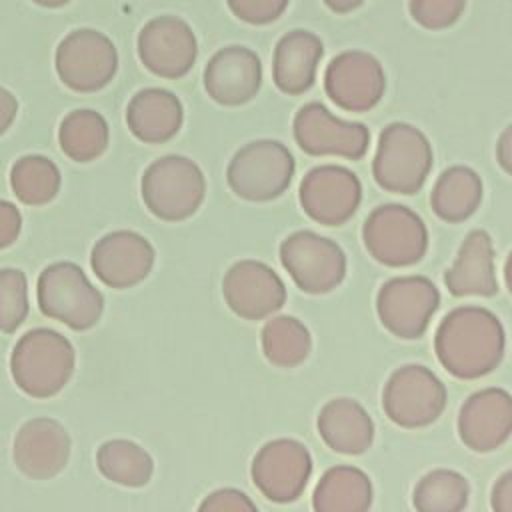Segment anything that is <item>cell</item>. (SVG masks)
<instances>
[{
  "label": "cell",
  "instance_id": "obj_42",
  "mask_svg": "<svg viewBox=\"0 0 512 512\" xmlns=\"http://www.w3.org/2000/svg\"><path fill=\"white\" fill-rule=\"evenodd\" d=\"M32 2L42 6V8H62V6H66L72 0H32Z\"/></svg>",
  "mask_w": 512,
  "mask_h": 512
},
{
  "label": "cell",
  "instance_id": "obj_11",
  "mask_svg": "<svg viewBox=\"0 0 512 512\" xmlns=\"http://www.w3.org/2000/svg\"><path fill=\"white\" fill-rule=\"evenodd\" d=\"M250 474L264 498L286 504L304 492L312 474V456L302 442L276 438L254 454Z\"/></svg>",
  "mask_w": 512,
  "mask_h": 512
},
{
  "label": "cell",
  "instance_id": "obj_43",
  "mask_svg": "<svg viewBox=\"0 0 512 512\" xmlns=\"http://www.w3.org/2000/svg\"><path fill=\"white\" fill-rule=\"evenodd\" d=\"M504 280H506V286H508V290L512 294V252H510V256L506 260V266H504Z\"/></svg>",
  "mask_w": 512,
  "mask_h": 512
},
{
  "label": "cell",
  "instance_id": "obj_27",
  "mask_svg": "<svg viewBox=\"0 0 512 512\" xmlns=\"http://www.w3.org/2000/svg\"><path fill=\"white\" fill-rule=\"evenodd\" d=\"M482 200V180L466 166H452L436 180L430 204L438 218L446 222H462L470 218Z\"/></svg>",
  "mask_w": 512,
  "mask_h": 512
},
{
  "label": "cell",
  "instance_id": "obj_10",
  "mask_svg": "<svg viewBox=\"0 0 512 512\" xmlns=\"http://www.w3.org/2000/svg\"><path fill=\"white\" fill-rule=\"evenodd\" d=\"M386 416L402 428L432 424L446 406V388L438 376L420 364L398 368L382 392Z\"/></svg>",
  "mask_w": 512,
  "mask_h": 512
},
{
  "label": "cell",
  "instance_id": "obj_37",
  "mask_svg": "<svg viewBox=\"0 0 512 512\" xmlns=\"http://www.w3.org/2000/svg\"><path fill=\"white\" fill-rule=\"evenodd\" d=\"M22 230V216L20 210L8 202L0 198V250L12 246Z\"/></svg>",
  "mask_w": 512,
  "mask_h": 512
},
{
  "label": "cell",
  "instance_id": "obj_22",
  "mask_svg": "<svg viewBox=\"0 0 512 512\" xmlns=\"http://www.w3.org/2000/svg\"><path fill=\"white\" fill-rule=\"evenodd\" d=\"M322 54L324 44L314 32L302 28L286 32L276 42L272 56V78L276 88L290 96L310 90Z\"/></svg>",
  "mask_w": 512,
  "mask_h": 512
},
{
  "label": "cell",
  "instance_id": "obj_5",
  "mask_svg": "<svg viewBox=\"0 0 512 512\" xmlns=\"http://www.w3.org/2000/svg\"><path fill=\"white\" fill-rule=\"evenodd\" d=\"M294 156L278 140L244 144L226 166L230 190L248 202H270L282 196L294 176Z\"/></svg>",
  "mask_w": 512,
  "mask_h": 512
},
{
  "label": "cell",
  "instance_id": "obj_1",
  "mask_svg": "<svg viewBox=\"0 0 512 512\" xmlns=\"http://www.w3.org/2000/svg\"><path fill=\"white\" fill-rule=\"evenodd\" d=\"M504 328L486 308L462 306L438 326L434 348L442 366L456 378L474 380L490 374L504 356Z\"/></svg>",
  "mask_w": 512,
  "mask_h": 512
},
{
  "label": "cell",
  "instance_id": "obj_40",
  "mask_svg": "<svg viewBox=\"0 0 512 512\" xmlns=\"http://www.w3.org/2000/svg\"><path fill=\"white\" fill-rule=\"evenodd\" d=\"M496 158H498V164L512 176V124L504 128V132L498 138Z\"/></svg>",
  "mask_w": 512,
  "mask_h": 512
},
{
  "label": "cell",
  "instance_id": "obj_16",
  "mask_svg": "<svg viewBox=\"0 0 512 512\" xmlns=\"http://www.w3.org/2000/svg\"><path fill=\"white\" fill-rule=\"evenodd\" d=\"M360 200L362 184L344 166H316L300 182V204L304 212L324 226H340L350 220Z\"/></svg>",
  "mask_w": 512,
  "mask_h": 512
},
{
  "label": "cell",
  "instance_id": "obj_12",
  "mask_svg": "<svg viewBox=\"0 0 512 512\" xmlns=\"http://www.w3.org/2000/svg\"><path fill=\"white\" fill-rule=\"evenodd\" d=\"M440 304L438 288L424 276L388 280L376 298L382 326L398 338H420Z\"/></svg>",
  "mask_w": 512,
  "mask_h": 512
},
{
  "label": "cell",
  "instance_id": "obj_8",
  "mask_svg": "<svg viewBox=\"0 0 512 512\" xmlns=\"http://www.w3.org/2000/svg\"><path fill=\"white\" fill-rule=\"evenodd\" d=\"M362 238L374 260L394 268L416 264L428 248L422 218L400 204L374 208L364 222Z\"/></svg>",
  "mask_w": 512,
  "mask_h": 512
},
{
  "label": "cell",
  "instance_id": "obj_39",
  "mask_svg": "<svg viewBox=\"0 0 512 512\" xmlns=\"http://www.w3.org/2000/svg\"><path fill=\"white\" fill-rule=\"evenodd\" d=\"M18 114V100L16 96L0 86V136L12 126Z\"/></svg>",
  "mask_w": 512,
  "mask_h": 512
},
{
  "label": "cell",
  "instance_id": "obj_26",
  "mask_svg": "<svg viewBox=\"0 0 512 512\" xmlns=\"http://www.w3.org/2000/svg\"><path fill=\"white\" fill-rule=\"evenodd\" d=\"M370 504V478L354 466H334L326 470L312 494V506L318 512H364Z\"/></svg>",
  "mask_w": 512,
  "mask_h": 512
},
{
  "label": "cell",
  "instance_id": "obj_14",
  "mask_svg": "<svg viewBox=\"0 0 512 512\" xmlns=\"http://www.w3.org/2000/svg\"><path fill=\"white\" fill-rule=\"evenodd\" d=\"M294 140L310 156L358 160L366 154L370 132L360 122L336 118L324 104H304L294 116Z\"/></svg>",
  "mask_w": 512,
  "mask_h": 512
},
{
  "label": "cell",
  "instance_id": "obj_15",
  "mask_svg": "<svg viewBox=\"0 0 512 512\" xmlns=\"http://www.w3.org/2000/svg\"><path fill=\"white\" fill-rule=\"evenodd\" d=\"M324 88L328 98L342 110L366 112L384 96V68L370 52L346 50L330 60Z\"/></svg>",
  "mask_w": 512,
  "mask_h": 512
},
{
  "label": "cell",
  "instance_id": "obj_23",
  "mask_svg": "<svg viewBox=\"0 0 512 512\" xmlns=\"http://www.w3.org/2000/svg\"><path fill=\"white\" fill-rule=\"evenodd\" d=\"M184 122L180 98L164 88H144L136 92L126 106V124L130 132L146 144H164L172 140Z\"/></svg>",
  "mask_w": 512,
  "mask_h": 512
},
{
  "label": "cell",
  "instance_id": "obj_24",
  "mask_svg": "<svg viewBox=\"0 0 512 512\" xmlns=\"http://www.w3.org/2000/svg\"><path fill=\"white\" fill-rule=\"evenodd\" d=\"M444 282L454 296H492L498 292L494 248L488 232L472 230L466 236Z\"/></svg>",
  "mask_w": 512,
  "mask_h": 512
},
{
  "label": "cell",
  "instance_id": "obj_38",
  "mask_svg": "<svg viewBox=\"0 0 512 512\" xmlns=\"http://www.w3.org/2000/svg\"><path fill=\"white\" fill-rule=\"evenodd\" d=\"M492 508L498 512H512V470L502 474L494 484Z\"/></svg>",
  "mask_w": 512,
  "mask_h": 512
},
{
  "label": "cell",
  "instance_id": "obj_31",
  "mask_svg": "<svg viewBox=\"0 0 512 512\" xmlns=\"http://www.w3.org/2000/svg\"><path fill=\"white\" fill-rule=\"evenodd\" d=\"M60 182L58 166L40 154L18 158L10 170L12 192L26 206L50 204L58 196Z\"/></svg>",
  "mask_w": 512,
  "mask_h": 512
},
{
  "label": "cell",
  "instance_id": "obj_19",
  "mask_svg": "<svg viewBox=\"0 0 512 512\" xmlns=\"http://www.w3.org/2000/svg\"><path fill=\"white\" fill-rule=\"evenodd\" d=\"M70 434L54 418H30L16 432L12 456L16 468L32 480L58 476L70 458Z\"/></svg>",
  "mask_w": 512,
  "mask_h": 512
},
{
  "label": "cell",
  "instance_id": "obj_17",
  "mask_svg": "<svg viewBox=\"0 0 512 512\" xmlns=\"http://www.w3.org/2000/svg\"><path fill=\"white\" fill-rule=\"evenodd\" d=\"M228 308L244 320H262L278 312L286 302L282 278L260 260H240L228 268L222 280Z\"/></svg>",
  "mask_w": 512,
  "mask_h": 512
},
{
  "label": "cell",
  "instance_id": "obj_41",
  "mask_svg": "<svg viewBox=\"0 0 512 512\" xmlns=\"http://www.w3.org/2000/svg\"><path fill=\"white\" fill-rule=\"evenodd\" d=\"M364 2L366 0H324V4L336 14H348L356 8H360Z\"/></svg>",
  "mask_w": 512,
  "mask_h": 512
},
{
  "label": "cell",
  "instance_id": "obj_34",
  "mask_svg": "<svg viewBox=\"0 0 512 512\" xmlns=\"http://www.w3.org/2000/svg\"><path fill=\"white\" fill-rule=\"evenodd\" d=\"M410 16L426 30H442L460 20L466 0H408Z\"/></svg>",
  "mask_w": 512,
  "mask_h": 512
},
{
  "label": "cell",
  "instance_id": "obj_28",
  "mask_svg": "<svg viewBox=\"0 0 512 512\" xmlns=\"http://www.w3.org/2000/svg\"><path fill=\"white\" fill-rule=\"evenodd\" d=\"M108 122L104 116L90 108L68 112L58 128V142L62 152L80 164L92 162L108 148Z\"/></svg>",
  "mask_w": 512,
  "mask_h": 512
},
{
  "label": "cell",
  "instance_id": "obj_29",
  "mask_svg": "<svg viewBox=\"0 0 512 512\" xmlns=\"http://www.w3.org/2000/svg\"><path fill=\"white\" fill-rule=\"evenodd\" d=\"M100 474L120 486H146L154 474V460L140 444L124 438L104 442L96 452Z\"/></svg>",
  "mask_w": 512,
  "mask_h": 512
},
{
  "label": "cell",
  "instance_id": "obj_30",
  "mask_svg": "<svg viewBox=\"0 0 512 512\" xmlns=\"http://www.w3.org/2000/svg\"><path fill=\"white\" fill-rule=\"evenodd\" d=\"M260 342L268 362L278 368H294L302 364L312 348V338L304 322L288 314L270 318L262 328Z\"/></svg>",
  "mask_w": 512,
  "mask_h": 512
},
{
  "label": "cell",
  "instance_id": "obj_9",
  "mask_svg": "<svg viewBox=\"0 0 512 512\" xmlns=\"http://www.w3.org/2000/svg\"><path fill=\"white\" fill-rule=\"evenodd\" d=\"M280 262L294 284L306 294H326L346 276L342 248L312 230L292 232L280 244Z\"/></svg>",
  "mask_w": 512,
  "mask_h": 512
},
{
  "label": "cell",
  "instance_id": "obj_13",
  "mask_svg": "<svg viewBox=\"0 0 512 512\" xmlns=\"http://www.w3.org/2000/svg\"><path fill=\"white\" fill-rule=\"evenodd\" d=\"M136 46L144 68L168 80L186 76L198 56L194 30L184 18L174 14L148 20L138 34Z\"/></svg>",
  "mask_w": 512,
  "mask_h": 512
},
{
  "label": "cell",
  "instance_id": "obj_25",
  "mask_svg": "<svg viewBox=\"0 0 512 512\" xmlns=\"http://www.w3.org/2000/svg\"><path fill=\"white\" fill-rule=\"evenodd\" d=\"M318 432L328 448L340 454H362L374 440V422L352 398H334L318 414Z\"/></svg>",
  "mask_w": 512,
  "mask_h": 512
},
{
  "label": "cell",
  "instance_id": "obj_18",
  "mask_svg": "<svg viewBox=\"0 0 512 512\" xmlns=\"http://www.w3.org/2000/svg\"><path fill=\"white\" fill-rule=\"evenodd\" d=\"M152 244L134 230H114L104 234L92 248V272L108 288L126 290L140 284L154 266Z\"/></svg>",
  "mask_w": 512,
  "mask_h": 512
},
{
  "label": "cell",
  "instance_id": "obj_3",
  "mask_svg": "<svg viewBox=\"0 0 512 512\" xmlns=\"http://www.w3.org/2000/svg\"><path fill=\"white\" fill-rule=\"evenodd\" d=\"M142 200L164 222H182L198 212L206 196L200 166L180 154L154 160L142 174Z\"/></svg>",
  "mask_w": 512,
  "mask_h": 512
},
{
  "label": "cell",
  "instance_id": "obj_35",
  "mask_svg": "<svg viewBox=\"0 0 512 512\" xmlns=\"http://www.w3.org/2000/svg\"><path fill=\"white\" fill-rule=\"evenodd\" d=\"M230 12L252 26H264L276 22L290 0H226Z\"/></svg>",
  "mask_w": 512,
  "mask_h": 512
},
{
  "label": "cell",
  "instance_id": "obj_4",
  "mask_svg": "<svg viewBox=\"0 0 512 512\" xmlns=\"http://www.w3.org/2000/svg\"><path fill=\"white\" fill-rule=\"evenodd\" d=\"M40 312L72 330H88L104 312V298L74 262H54L38 278Z\"/></svg>",
  "mask_w": 512,
  "mask_h": 512
},
{
  "label": "cell",
  "instance_id": "obj_33",
  "mask_svg": "<svg viewBox=\"0 0 512 512\" xmlns=\"http://www.w3.org/2000/svg\"><path fill=\"white\" fill-rule=\"evenodd\" d=\"M28 304V280L18 268L0 270V332L14 334L26 320Z\"/></svg>",
  "mask_w": 512,
  "mask_h": 512
},
{
  "label": "cell",
  "instance_id": "obj_21",
  "mask_svg": "<svg viewBox=\"0 0 512 512\" xmlns=\"http://www.w3.org/2000/svg\"><path fill=\"white\" fill-rule=\"evenodd\" d=\"M458 434L474 452H490L512 434V396L502 388L474 392L460 408Z\"/></svg>",
  "mask_w": 512,
  "mask_h": 512
},
{
  "label": "cell",
  "instance_id": "obj_2",
  "mask_svg": "<svg viewBox=\"0 0 512 512\" xmlns=\"http://www.w3.org/2000/svg\"><path fill=\"white\" fill-rule=\"evenodd\" d=\"M76 354L66 336L52 328H32L18 338L10 356L16 386L30 398H52L72 378Z\"/></svg>",
  "mask_w": 512,
  "mask_h": 512
},
{
  "label": "cell",
  "instance_id": "obj_20",
  "mask_svg": "<svg viewBox=\"0 0 512 512\" xmlns=\"http://www.w3.org/2000/svg\"><path fill=\"white\" fill-rule=\"evenodd\" d=\"M262 86L260 56L240 44L220 48L204 68V88L220 106H242Z\"/></svg>",
  "mask_w": 512,
  "mask_h": 512
},
{
  "label": "cell",
  "instance_id": "obj_36",
  "mask_svg": "<svg viewBox=\"0 0 512 512\" xmlns=\"http://www.w3.org/2000/svg\"><path fill=\"white\" fill-rule=\"evenodd\" d=\"M200 510L208 512H254L256 504L236 488H220L210 492L202 502Z\"/></svg>",
  "mask_w": 512,
  "mask_h": 512
},
{
  "label": "cell",
  "instance_id": "obj_6",
  "mask_svg": "<svg viewBox=\"0 0 512 512\" xmlns=\"http://www.w3.org/2000/svg\"><path fill=\"white\" fill-rule=\"evenodd\" d=\"M432 168V146L414 126L394 122L380 134L372 174L380 188L394 194H414Z\"/></svg>",
  "mask_w": 512,
  "mask_h": 512
},
{
  "label": "cell",
  "instance_id": "obj_7",
  "mask_svg": "<svg viewBox=\"0 0 512 512\" xmlns=\"http://www.w3.org/2000/svg\"><path fill=\"white\" fill-rule=\"evenodd\" d=\"M56 74L74 92H98L116 76L118 52L114 42L92 28H78L60 40L54 56Z\"/></svg>",
  "mask_w": 512,
  "mask_h": 512
},
{
  "label": "cell",
  "instance_id": "obj_32",
  "mask_svg": "<svg viewBox=\"0 0 512 512\" xmlns=\"http://www.w3.org/2000/svg\"><path fill=\"white\" fill-rule=\"evenodd\" d=\"M468 502V482L454 470H432L414 488V506L422 512H456Z\"/></svg>",
  "mask_w": 512,
  "mask_h": 512
}]
</instances>
